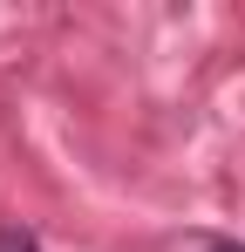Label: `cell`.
<instances>
[{
    "label": "cell",
    "mask_w": 245,
    "mask_h": 252,
    "mask_svg": "<svg viewBox=\"0 0 245 252\" xmlns=\"http://www.w3.org/2000/svg\"><path fill=\"white\" fill-rule=\"evenodd\" d=\"M0 252H41V246L21 232V225H0Z\"/></svg>",
    "instance_id": "obj_1"
},
{
    "label": "cell",
    "mask_w": 245,
    "mask_h": 252,
    "mask_svg": "<svg viewBox=\"0 0 245 252\" xmlns=\"http://www.w3.org/2000/svg\"><path fill=\"white\" fill-rule=\"evenodd\" d=\"M211 252H245V246H211Z\"/></svg>",
    "instance_id": "obj_2"
}]
</instances>
